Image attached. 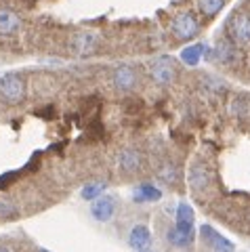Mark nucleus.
<instances>
[{
  "instance_id": "aec40b11",
  "label": "nucleus",
  "mask_w": 250,
  "mask_h": 252,
  "mask_svg": "<svg viewBox=\"0 0 250 252\" xmlns=\"http://www.w3.org/2000/svg\"><path fill=\"white\" fill-rule=\"evenodd\" d=\"M160 177L164 181H168V183H177V181H179V168H175V166H164L160 170Z\"/></svg>"
},
{
  "instance_id": "f8f14e48",
  "label": "nucleus",
  "mask_w": 250,
  "mask_h": 252,
  "mask_svg": "<svg viewBox=\"0 0 250 252\" xmlns=\"http://www.w3.org/2000/svg\"><path fill=\"white\" fill-rule=\"evenodd\" d=\"M118 164H120L122 170L132 172L141 166V156H139V152H135V149H124V152H120V156H118Z\"/></svg>"
},
{
  "instance_id": "1a4fd4ad",
  "label": "nucleus",
  "mask_w": 250,
  "mask_h": 252,
  "mask_svg": "<svg viewBox=\"0 0 250 252\" xmlns=\"http://www.w3.org/2000/svg\"><path fill=\"white\" fill-rule=\"evenodd\" d=\"M202 57H210V49H208V44H191V46H187V49L181 51V59L185 65H189V67H196L198 63L202 61Z\"/></svg>"
},
{
  "instance_id": "9b49d317",
  "label": "nucleus",
  "mask_w": 250,
  "mask_h": 252,
  "mask_svg": "<svg viewBox=\"0 0 250 252\" xmlns=\"http://www.w3.org/2000/svg\"><path fill=\"white\" fill-rule=\"evenodd\" d=\"M132 198H135V202L139 204H145V202H158L162 198V191L156 185L152 183H141L137 189H135V193H132Z\"/></svg>"
},
{
  "instance_id": "b1692460",
  "label": "nucleus",
  "mask_w": 250,
  "mask_h": 252,
  "mask_svg": "<svg viewBox=\"0 0 250 252\" xmlns=\"http://www.w3.org/2000/svg\"><path fill=\"white\" fill-rule=\"evenodd\" d=\"M139 252H154V250H139Z\"/></svg>"
},
{
  "instance_id": "f3484780",
  "label": "nucleus",
  "mask_w": 250,
  "mask_h": 252,
  "mask_svg": "<svg viewBox=\"0 0 250 252\" xmlns=\"http://www.w3.org/2000/svg\"><path fill=\"white\" fill-rule=\"evenodd\" d=\"M225 0H198V6L204 17H215V15L223 9Z\"/></svg>"
},
{
  "instance_id": "dca6fc26",
  "label": "nucleus",
  "mask_w": 250,
  "mask_h": 252,
  "mask_svg": "<svg viewBox=\"0 0 250 252\" xmlns=\"http://www.w3.org/2000/svg\"><path fill=\"white\" fill-rule=\"evenodd\" d=\"M95 42H97V38L93 36V34H76V38H74V49L78 53H91L93 46H95Z\"/></svg>"
},
{
  "instance_id": "7ed1b4c3",
  "label": "nucleus",
  "mask_w": 250,
  "mask_h": 252,
  "mask_svg": "<svg viewBox=\"0 0 250 252\" xmlns=\"http://www.w3.org/2000/svg\"><path fill=\"white\" fill-rule=\"evenodd\" d=\"M170 30H173L177 40H191V38H196V34H198L200 23L193 17V13H179V15H175L173 23H170Z\"/></svg>"
},
{
  "instance_id": "f03ea898",
  "label": "nucleus",
  "mask_w": 250,
  "mask_h": 252,
  "mask_svg": "<svg viewBox=\"0 0 250 252\" xmlns=\"http://www.w3.org/2000/svg\"><path fill=\"white\" fill-rule=\"evenodd\" d=\"M150 76L154 78L156 84L166 86L177 78V63L170 57H156L150 63Z\"/></svg>"
},
{
  "instance_id": "9d476101",
  "label": "nucleus",
  "mask_w": 250,
  "mask_h": 252,
  "mask_svg": "<svg viewBox=\"0 0 250 252\" xmlns=\"http://www.w3.org/2000/svg\"><path fill=\"white\" fill-rule=\"evenodd\" d=\"M193 220H196V215H193V208L187 202H179L177 206V223L175 227L181 231H191L193 229Z\"/></svg>"
},
{
  "instance_id": "20e7f679",
  "label": "nucleus",
  "mask_w": 250,
  "mask_h": 252,
  "mask_svg": "<svg viewBox=\"0 0 250 252\" xmlns=\"http://www.w3.org/2000/svg\"><path fill=\"white\" fill-rule=\"evenodd\" d=\"M227 34L233 42L250 44V15L240 13L227 21Z\"/></svg>"
},
{
  "instance_id": "5701e85b",
  "label": "nucleus",
  "mask_w": 250,
  "mask_h": 252,
  "mask_svg": "<svg viewBox=\"0 0 250 252\" xmlns=\"http://www.w3.org/2000/svg\"><path fill=\"white\" fill-rule=\"evenodd\" d=\"M0 252H11L9 248H4V246H0Z\"/></svg>"
},
{
  "instance_id": "6e6552de",
  "label": "nucleus",
  "mask_w": 250,
  "mask_h": 252,
  "mask_svg": "<svg viewBox=\"0 0 250 252\" xmlns=\"http://www.w3.org/2000/svg\"><path fill=\"white\" fill-rule=\"evenodd\" d=\"M200 233H202V238H204L210 246H213L217 252H233L236 248H233V244L227 240V238H223V235H219L213 227L210 225H202V229H200Z\"/></svg>"
},
{
  "instance_id": "39448f33",
  "label": "nucleus",
  "mask_w": 250,
  "mask_h": 252,
  "mask_svg": "<svg viewBox=\"0 0 250 252\" xmlns=\"http://www.w3.org/2000/svg\"><path fill=\"white\" fill-rule=\"evenodd\" d=\"M114 212H116V198H112V195H99L91 204V215L99 223H107L114 217Z\"/></svg>"
},
{
  "instance_id": "a211bd4d",
  "label": "nucleus",
  "mask_w": 250,
  "mask_h": 252,
  "mask_svg": "<svg viewBox=\"0 0 250 252\" xmlns=\"http://www.w3.org/2000/svg\"><path fill=\"white\" fill-rule=\"evenodd\" d=\"M105 183H91V185H87L82 189V198L84 200H89V202H93L95 198H99V195H103V191H105Z\"/></svg>"
},
{
  "instance_id": "2eb2a0df",
  "label": "nucleus",
  "mask_w": 250,
  "mask_h": 252,
  "mask_svg": "<svg viewBox=\"0 0 250 252\" xmlns=\"http://www.w3.org/2000/svg\"><path fill=\"white\" fill-rule=\"evenodd\" d=\"M189 183L193 189H204L208 183H210V175L206 168L202 166H193L191 172H189Z\"/></svg>"
},
{
  "instance_id": "0eeeda50",
  "label": "nucleus",
  "mask_w": 250,
  "mask_h": 252,
  "mask_svg": "<svg viewBox=\"0 0 250 252\" xmlns=\"http://www.w3.org/2000/svg\"><path fill=\"white\" fill-rule=\"evenodd\" d=\"M128 244H130V248L132 250H147V246L152 244V231H150V227L147 225H135L130 229L128 233Z\"/></svg>"
},
{
  "instance_id": "4be33fe9",
  "label": "nucleus",
  "mask_w": 250,
  "mask_h": 252,
  "mask_svg": "<svg viewBox=\"0 0 250 252\" xmlns=\"http://www.w3.org/2000/svg\"><path fill=\"white\" fill-rule=\"evenodd\" d=\"M15 177H17L15 172H6V175H2V177H0V187H6V183H9V181H13Z\"/></svg>"
},
{
  "instance_id": "ddd939ff",
  "label": "nucleus",
  "mask_w": 250,
  "mask_h": 252,
  "mask_svg": "<svg viewBox=\"0 0 250 252\" xmlns=\"http://www.w3.org/2000/svg\"><path fill=\"white\" fill-rule=\"evenodd\" d=\"M166 240L177 248H187L193 242V229L191 231H181V229H177V227H173V229H168Z\"/></svg>"
},
{
  "instance_id": "4468645a",
  "label": "nucleus",
  "mask_w": 250,
  "mask_h": 252,
  "mask_svg": "<svg viewBox=\"0 0 250 252\" xmlns=\"http://www.w3.org/2000/svg\"><path fill=\"white\" fill-rule=\"evenodd\" d=\"M19 28V17L11 11H0V34H13Z\"/></svg>"
},
{
  "instance_id": "423d86ee",
  "label": "nucleus",
  "mask_w": 250,
  "mask_h": 252,
  "mask_svg": "<svg viewBox=\"0 0 250 252\" xmlns=\"http://www.w3.org/2000/svg\"><path fill=\"white\" fill-rule=\"evenodd\" d=\"M139 80V76L135 72V67L130 65H118L114 72V84L118 91H130L135 89V84Z\"/></svg>"
},
{
  "instance_id": "f257e3e1",
  "label": "nucleus",
  "mask_w": 250,
  "mask_h": 252,
  "mask_svg": "<svg viewBox=\"0 0 250 252\" xmlns=\"http://www.w3.org/2000/svg\"><path fill=\"white\" fill-rule=\"evenodd\" d=\"M0 97L9 105H17L26 99V82L15 74H6L0 78Z\"/></svg>"
},
{
  "instance_id": "412c9836",
  "label": "nucleus",
  "mask_w": 250,
  "mask_h": 252,
  "mask_svg": "<svg viewBox=\"0 0 250 252\" xmlns=\"http://www.w3.org/2000/svg\"><path fill=\"white\" fill-rule=\"evenodd\" d=\"M17 215V208L11 202H0V219H11Z\"/></svg>"
},
{
  "instance_id": "6ab92c4d",
  "label": "nucleus",
  "mask_w": 250,
  "mask_h": 252,
  "mask_svg": "<svg viewBox=\"0 0 250 252\" xmlns=\"http://www.w3.org/2000/svg\"><path fill=\"white\" fill-rule=\"evenodd\" d=\"M217 57L221 59V61H231V57H233V49H231V44H227V42H221L217 46Z\"/></svg>"
},
{
  "instance_id": "393cba45",
  "label": "nucleus",
  "mask_w": 250,
  "mask_h": 252,
  "mask_svg": "<svg viewBox=\"0 0 250 252\" xmlns=\"http://www.w3.org/2000/svg\"><path fill=\"white\" fill-rule=\"evenodd\" d=\"M42 252H49V250H42Z\"/></svg>"
}]
</instances>
